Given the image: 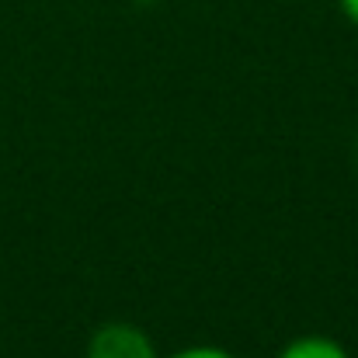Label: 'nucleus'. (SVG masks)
Listing matches in <instances>:
<instances>
[{"label": "nucleus", "mask_w": 358, "mask_h": 358, "mask_svg": "<svg viewBox=\"0 0 358 358\" xmlns=\"http://www.w3.org/2000/svg\"><path fill=\"white\" fill-rule=\"evenodd\" d=\"M164 358H237V355L230 348H223V345H188V348H178V352H171Z\"/></svg>", "instance_id": "obj_3"}, {"label": "nucleus", "mask_w": 358, "mask_h": 358, "mask_svg": "<svg viewBox=\"0 0 358 358\" xmlns=\"http://www.w3.org/2000/svg\"><path fill=\"white\" fill-rule=\"evenodd\" d=\"M338 7H341V14L358 28V0H338Z\"/></svg>", "instance_id": "obj_4"}, {"label": "nucleus", "mask_w": 358, "mask_h": 358, "mask_svg": "<svg viewBox=\"0 0 358 358\" xmlns=\"http://www.w3.org/2000/svg\"><path fill=\"white\" fill-rule=\"evenodd\" d=\"M87 358H160L150 334L139 331L136 324H125V320H112V324H101L91 341H87Z\"/></svg>", "instance_id": "obj_1"}, {"label": "nucleus", "mask_w": 358, "mask_h": 358, "mask_svg": "<svg viewBox=\"0 0 358 358\" xmlns=\"http://www.w3.org/2000/svg\"><path fill=\"white\" fill-rule=\"evenodd\" d=\"M278 358H352L348 348L327 334H299L282 345Z\"/></svg>", "instance_id": "obj_2"}]
</instances>
